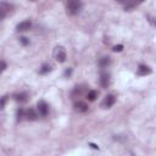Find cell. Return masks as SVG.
<instances>
[{
  "label": "cell",
  "instance_id": "obj_1",
  "mask_svg": "<svg viewBox=\"0 0 156 156\" xmlns=\"http://www.w3.org/2000/svg\"><path fill=\"white\" fill-rule=\"evenodd\" d=\"M80 9H82V1L80 0H67V4H66L67 15L76 16L77 13H79Z\"/></svg>",
  "mask_w": 156,
  "mask_h": 156
},
{
  "label": "cell",
  "instance_id": "obj_2",
  "mask_svg": "<svg viewBox=\"0 0 156 156\" xmlns=\"http://www.w3.org/2000/svg\"><path fill=\"white\" fill-rule=\"evenodd\" d=\"M54 58L58 62V63H63L67 58V52L66 49L62 45H56L54 49Z\"/></svg>",
  "mask_w": 156,
  "mask_h": 156
},
{
  "label": "cell",
  "instance_id": "obj_3",
  "mask_svg": "<svg viewBox=\"0 0 156 156\" xmlns=\"http://www.w3.org/2000/svg\"><path fill=\"white\" fill-rule=\"evenodd\" d=\"M12 9H13V6L11 4L6 2V1H1L0 2V21H2L12 11Z\"/></svg>",
  "mask_w": 156,
  "mask_h": 156
},
{
  "label": "cell",
  "instance_id": "obj_4",
  "mask_svg": "<svg viewBox=\"0 0 156 156\" xmlns=\"http://www.w3.org/2000/svg\"><path fill=\"white\" fill-rule=\"evenodd\" d=\"M37 110H38V113H39L41 117H45V116H48V113H49V105H48L44 100H40V101H38Z\"/></svg>",
  "mask_w": 156,
  "mask_h": 156
},
{
  "label": "cell",
  "instance_id": "obj_5",
  "mask_svg": "<svg viewBox=\"0 0 156 156\" xmlns=\"http://www.w3.org/2000/svg\"><path fill=\"white\" fill-rule=\"evenodd\" d=\"M115 102H116V96L113 94H108L104 98V101H102L101 105H102L104 108H110L111 106L115 105Z\"/></svg>",
  "mask_w": 156,
  "mask_h": 156
},
{
  "label": "cell",
  "instance_id": "obj_6",
  "mask_svg": "<svg viewBox=\"0 0 156 156\" xmlns=\"http://www.w3.org/2000/svg\"><path fill=\"white\" fill-rule=\"evenodd\" d=\"M30 27H32V22H30L29 20H26V21L20 22V23L16 26V30H17V32H27V30L30 29Z\"/></svg>",
  "mask_w": 156,
  "mask_h": 156
},
{
  "label": "cell",
  "instance_id": "obj_7",
  "mask_svg": "<svg viewBox=\"0 0 156 156\" xmlns=\"http://www.w3.org/2000/svg\"><path fill=\"white\" fill-rule=\"evenodd\" d=\"M110 83H111L110 74L108 73H101V76H100V85L104 89H107L110 87Z\"/></svg>",
  "mask_w": 156,
  "mask_h": 156
},
{
  "label": "cell",
  "instance_id": "obj_8",
  "mask_svg": "<svg viewBox=\"0 0 156 156\" xmlns=\"http://www.w3.org/2000/svg\"><path fill=\"white\" fill-rule=\"evenodd\" d=\"M24 117L28 121H35L38 118V113L34 108H28V110H24Z\"/></svg>",
  "mask_w": 156,
  "mask_h": 156
},
{
  "label": "cell",
  "instance_id": "obj_9",
  "mask_svg": "<svg viewBox=\"0 0 156 156\" xmlns=\"http://www.w3.org/2000/svg\"><path fill=\"white\" fill-rule=\"evenodd\" d=\"M74 111L79 112V113L87 112L88 111V105L83 101H77V102H74Z\"/></svg>",
  "mask_w": 156,
  "mask_h": 156
},
{
  "label": "cell",
  "instance_id": "obj_10",
  "mask_svg": "<svg viewBox=\"0 0 156 156\" xmlns=\"http://www.w3.org/2000/svg\"><path fill=\"white\" fill-rule=\"evenodd\" d=\"M136 73L139 76H146V74H150L151 73V68L149 66H146V65H139Z\"/></svg>",
  "mask_w": 156,
  "mask_h": 156
},
{
  "label": "cell",
  "instance_id": "obj_11",
  "mask_svg": "<svg viewBox=\"0 0 156 156\" xmlns=\"http://www.w3.org/2000/svg\"><path fill=\"white\" fill-rule=\"evenodd\" d=\"M13 99L17 101V102H27L28 101V94L22 91V93H17L13 95Z\"/></svg>",
  "mask_w": 156,
  "mask_h": 156
},
{
  "label": "cell",
  "instance_id": "obj_12",
  "mask_svg": "<svg viewBox=\"0 0 156 156\" xmlns=\"http://www.w3.org/2000/svg\"><path fill=\"white\" fill-rule=\"evenodd\" d=\"M117 2H119V4H122V5H124V9H126V11L128 10V11H130L132 9H134L136 5L134 4V1L133 0H116Z\"/></svg>",
  "mask_w": 156,
  "mask_h": 156
},
{
  "label": "cell",
  "instance_id": "obj_13",
  "mask_svg": "<svg viewBox=\"0 0 156 156\" xmlns=\"http://www.w3.org/2000/svg\"><path fill=\"white\" fill-rule=\"evenodd\" d=\"M52 71V66L50 65V63H44V65H41V67L39 68V73L40 74H48L49 72H51Z\"/></svg>",
  "mask_w": 156,
  "mask_h": 156
},
{
  "label": "cell",
  "instance_id": "obj_14",
  "mask_svg": "<svg viewBox=\"0 0 156 156\" xmlns=\"http://www.w3.org/2000/svg\"><path fill=\"white\" fill-rule=\"evenodd\" d=\"M110 63H111V57H108V56H104V57H101V58L99 60V66H100L101 68L107 67Z\"/></svg>",
  "mask_w": 156,
  "mask_h": 156
},
{
  "label": "cell",
  "instance_id": "obj_15",
  "mask_svg": "<svg viewBox=\"0 0 156 156\" xmlns=\"http://www.w3.org/2000/svg\"><path fill=\"white\" fill-rule=\"evenodd\" d=\"M96 98H98V91H96V90H90V91L87 94V99H88L89 101H94Z\"/></svg>",
  "mask_w": 156,
  "mask_h": 156
},
{
  "label": "cell",
  "instance_id": "obj_16",
  "mask_svg": "<svg viewBox=\"0 0 156 156\" xmlns=\"http://www.w3.org/2000/svg\"><path fill=\"white\" fill-rule=\"evenodd\" d=\"M7 96L6 95H4V96H1L0 98V110H2L4 107H5V105H6V102H7Z\"/></svg>",
  "mask_w": 156,
  "mask_h": 156
},
{
  "label": "cell",
  "instance_id": "obj_17",
  "mask_svg": "<svg viewBox=\"0 0 156 156\" xmlns=\"http://www.w3.org/2000/svg\"><path fill=\"white\" fill-rule=\"evenodd\" d=\"M23 117H24V110L23 108H18L17 110V119L21 121Z\"/></svg>",
  "mask_w": 156,
  "mask_h": 156
},
{
  "label": "cell",
  "instance_id": "obj_18",
  "mask_svg": "<svg viewBox=\"0 0 156 156\" xmlns=\"http://www.w3.org/2000/svg\"><path fill=\"white\" fill-rule=\"evenodd\" d=\"M6 67H7V65H6V62L4 61V60H0V74L6 69Z\"/></svg>",
  "mask_w": 156,
  "mask_h": 156
},
{
  "label": "cell",
  "instance_id": "obj_19",
  "mask_svg": "<svg viewBox=\"0 0 156 156\" xmlns=\"http://www.w3.org/2000/svg\"><path fill=\"white\" fill-rule=\"evenodd\" d=\"M112 50H113L115 52H119V51L123 50V45H121V44H119V45H115V46L112 48Z\"/></svg>",
  "mask_w": 156,
  "mask_h": 156
},
{
  "label": "cell",
  "instance_id": "obj_20",
  "mask_svg": "<svg viewBox=\"0 0 156 156\" xmlns=\"http://www.w3.org/2000/svg\"><path fill=\"white\" fill-rule=\"evenodd\" d=\"M20 41H21L23 45H28V44H29V40H28L26 37H22V38H20Z\"/></svg>",
  "mask_w": 156,
  "mask_h": 156
},
{
  "label": "cell",
  "instance_id": "obj_21",
  "mask_svg": "<svg viewBox=\"0 0 156 156\" xmlns=\"http://www.w3.org/2000/svg\"><path fill=\"white\" fill-rule=\"evenodd\" d=\"M71 73H72V68H67V69L65 71V76H66V77H69Z\"/></svg>",
  "mask_w": 156,
  "mask_h": 156
},
{
  "label": "cell",
  "instance_id": "obj_22",
  "mask_svg": "<svg viewBox=\"0 0 156 156\" xmlns=\"http://www.w3.org/2000/svg\"><path fill=\"white\" fill-rule=\"evenodd\" d=\"M89 145H90L93 149H96V150H99V146H98V145H95V144H93V143H90Z\"/></svg>",
  "mask_w": 156,
  "mask_h": 156
},
{
  "label": "cell",
  "instance_id": "obj_23",
  "mask_svg": "<svg viewBox=\"0 0 156 156\" xmlns=\"http://www.w3.org/2000/svg\"><path fill=\"white\" fill-rule=\"evenodd\" d=\"M133 1H134V4H135V5H139V4L144 2V0H133Z\"/></svg>",
  "mask_w": 156,
  "mask_h": 156
},
{
  "label": "cell",
  "instance_id": "obj_24",
  "mask_svg": "<svg viewBox=\"0 0 156 156\" xmlns=\"http://www.w3.org/2000/svg\"><path fill=\"white\" fill-rule=\"evenodd\" d=\"M30 1H35V0H30Z\"/></svg>",
  "mask_w": 156,
  "mask_h": 156
}]
</instances>
